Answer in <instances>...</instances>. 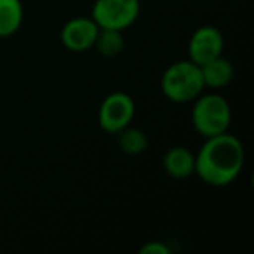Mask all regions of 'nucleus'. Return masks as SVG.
I'll return each mask as SVG.
<instances>
[{
    "instance_id": "obj_1",
    "label": "nucleus",
    "mask_w": 254,
    "mask_h": 254,
    "mask_svg": "<svg viewBox=\"0 0 254 254\" xmlns=\"http://www.w3.org/2000/svg\"><path fill=\"white\" fill-rule=\"evenodd\" d=\"M246 164V150L237 136L228 131L205 138L195 153V174L211 187H228L239 178Z\"/></svg>"
},
{
    "instance_id": "obj_2",
    "label": "nucleus",
    "mask_w": 254,
    "mask_h": 254,
    "mask_svg": "<svg viewBox=\"0 0 254 254\" xmlns=\"http://www.w3.org/2000/svg\"><path fill=\"white\" fill-rule=\"evenodd\" d=\"M160 87L169 101L178 105L191 103L205 89L200 66L190 60H181L169 64L162 73Z\"/></svg>"
},
{
    "instance_id": "obj_3",
    "label": "nucleus",
    "mask_w": 254,
    "mask_h": 254,
    "mask_svg": "<svg viewBox=\"0 0 254 254\" xmlns=\"http://www.w3.org/2000/svg\"><path fill=\"white\" fill-rule=\"evenodd\" d=\"M232 124V106L218 92L200 94L193 99L191 126L202 138L223 134Z\"/></svg>"
},
{
    "instance_id": "obj_4",
    "label": "nucleus",
    "mask_w": 254,
    "mask_h": 254,
    "mask_svg": "<svg viewBox=\"0 0 254 254\" xmlns=\"http://www.w3.org/2000/svg\"><path fill=\"white\" fill-rule=\"evenodd\" d=\"M141 11L139 0H96L91 18L99 28H112L124 32L136 23Z\"/></svg>"
},
{
    "instance_id": "obj_5",
    "label": "nucleus",
    "mask_w": 254,
    "mask_h": 254,
    "mask_svg": "<svg viewBox=\"0 0 254 254\" xmlns=\"http://www.w3.org/2000/svg\"><path fill=\"white\" fill-rule=\"evenodd\" d=\"M136 113L134 99L127 92H112L101 101L98 112L99 127L108 134H117L124 127L132 124Z\"/></svg>"
},
{
    "instance_id": "obj_6",
    "label": "nucleus",
    "mask_w": 254,
    "mask_h": 254,
    "mask_svg": "<svg viewBox=\"0 0 254 254\" xmlns=\"http://www.w3.org/2000/svg\"><path fill=\"white\" fill-rule=\"evenodd\" d=\"M223 49H225V39L216 26H198L191 33L190 42H188V60L202 66L214 58L223 56Z\"/></svg>"
},
{
    "instance_id": "obj_7",
    "label": "nucleus",
    "mask_w": 254,
    "mask_h": 254,
    "mask_svg": "<svg viewBox=\"0 0 254 254\" xmlns=\"http://www.w3.org/2000/svg\"><path fill=\"white\" fill-rule=\"evenodd\" d=\"M99 26L91 16H77L64 23L61 30V42L71 53H85L92 49Z\"/></svg>"
},
{
    "instance_id": "obj_8",
    "label": "nucleus",
    "mask_w": 254,
    "mask_h": 254,
    "mask_svg": "<svg viewBox=\"0 0 254 254\" xmlns=\"http://www.w3.org/2000/svg\"><path fill=\"white\" fill-rule=\"evenodd\" d=\"M162 167L167 176L174 180H187L195 174V153L185 146H173L164 153Z\"/></svg>"
},
{
    "instance_id": "obj_9",
    "label": "nucleus",
    "mask_w": 254,
    "mask_h": 254,
    "mask_svg": "<svg viewBox=\"0 0 254 254\" xmlns=\"http://www.w3.org/2000/svg\"><path fill=\"white\" fill-rule=\"evenodd\" d=\"M202 78H204L205 87H211L214 91L226 87L233 78V64L225 56H219L211 60L209 63L202 64Z\"/></svg>"
},
{
    "instance_id": "obj_10",
    "label": "nucleus",
    "mask_w": 254,
    "mask_h": 254,
    "mask_svg": "<svg viewBox=\"0 0 254 254\" xmlns=\"http://www.w3.org/2000/svg\"><path fill=\"white\" fill-rule=\"evenodd\" d=\"M25 9L21 0H0V39L12 37L23 25Z\"/></svg>"
},
{
    "instance_id": "obj_11",
    "label": "nucleus",
    "mask_w": 254,
    "mask_h": 254,
    "mask_svg": "<svg viewBox=\"0 0 254 254\" xmlns=\"http://www.w3.org/2000/svg\"><path fill=\"white\" fill-rule=\"evenodd\" d=\"M117 138H119V146L124 153L127 155H139L148 148V138L146 134L138 129V127H132L131 124L127 127H124L122 131L117 132Z\"/></svg>"
},
{
    "instance_id": "obj_12",
    "label": "nucleus",
    "mask_w": 254,
    "mask_h": 254,
    "mask_svg": "<svg viewBox=\"0 0 254 254\" xmlns=\"http://www.w3.org/2000/svg\"><path fill=\"white\" fill-rule=\"evenodd\" d=\"M94 47L98 49L99 54L106 58H113L117 54H120V51L124 49V35L120 30H112V28H99L98 35H96Z\"/></svg>"
},
{
    "instance_id": "obj_13",
    "label": "nucleus",
    "mask_w": 254,
    "mask_h": 254,
    "mask_svg": "<svg viewBox=\"0 0 254 254\" xmlns=\"http://www.w3.org/2000/svg\"><path fill=\"white\" fill-rule=\"evenodd\" d=\"M139 254H171V247L160 240H150L139 247Z\"/></svg>"
}]
</instances>
